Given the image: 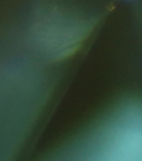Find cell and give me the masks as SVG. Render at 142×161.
Returning <instances> with one entry per match:
<instances>
[]
</instances>
